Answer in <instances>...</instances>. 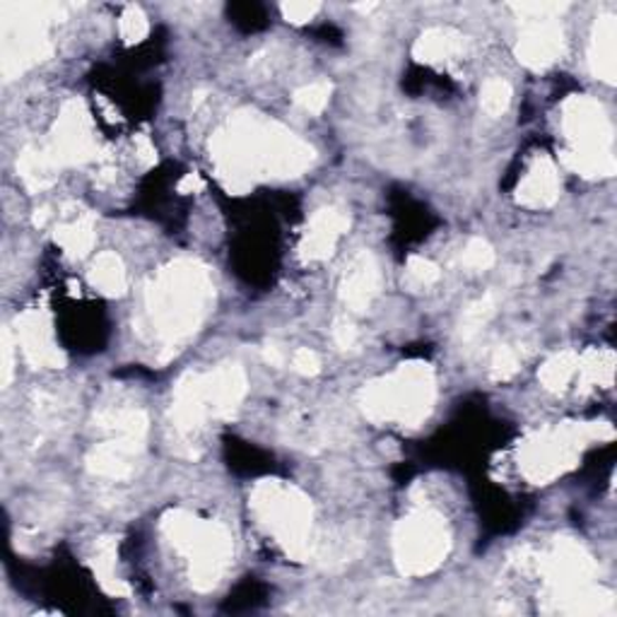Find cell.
Returning a JSON list of instances; mask_svg holds the SVG:
<instances>
[{
  "mask_svg": "<svg viewBox=\"0 0 617 617\" xmlns=\"http://www.w3.org/2000/svg\"><path fill=\"white\" fill-rule=\"evenodd\" d=\"M97 425L106 429L112 437H130V439H147L150 420L138 408H121V410H104L97 415Z\"/></svg>",
  "mask_w": 617,
  "mask_h": 617,
  "instance_id": "cell-27",
  "label": "cell"
},
{
  "mask_svg": "<svg viewBox=\"0 0 617 617\" xmlns=\"http://www.w3.org/2000/svg\"><path fill=\"white\" fill-rule=\"evenodd\" d=\"M118 32L121 39H124L126 44H140L143 39L150 32V22H147V15L143 12V8L138 6H128L124 12H121V20H118Z\"/></svg>",
  "mask_w": 617,
  "mask_h": 617,
  "instance_id": "cell-34",
  "label": "cell"
},
{
  "mask_svg": "<svg viewBox=\"0 0 617 617\" xmlns=\"http://www.w3.org/2000/svg\"><path fill=\"white\" fill-rule=\"evenodd\" d=\"M560 191H562V181H560L557 165L547 155H541L533 159L529 171L523 174V179L519 181L514 191V198L519 206L529 210H545L557 203Z\"/></svg>",
  "mask_w": 617,
  "mask_h": 617,
  "instance_id": "cell-18",
  "label": "cell"
},
{
  "mask_svg": "<svg viewBox=\"0 0 617 617\" xmlns=\"http://www.w3.org/2000/svg\"><path fill=\"white\" fill-rule=\"evenodd\" d=\"M292 369L302 374V377H316L321 372V357L314 351H308V347H300L292 355Z\"/></svg>",
  "mask_w": 617,
  "mask_h": 617,
  "instance_id": "cell-39",
  "label": "cell"
},
{
  "mask_svg": "<svg viewBox=\"0 0 617 617\" xmlns=\"http://www.w3.org/2000/svg\"><path fill=\"white\" fill-rule=\"evenodd\" d=\"M519 369H521V362H519V355L512 351V347L502 345V347H498V351H494V355L490 359V374H492L494 381L514 379Z\"/></svg>",
  "mask_w": 617,
  "mask_h": 617,
  "instance_id": "cell-35",
  "label": "cell"
},
{
  "mask_svg": "<svg viewBox=\"0 0 617 617\" xmlns=\"http://www.w3.org/2000/svg\"><path fill=\"white\" fill-rule=\"evenodd\" d=\"M569 6L567 3H516L512 10L521 15L526 22H538V20H555L562 15Z\"/></svg>",
  "mask_w": 617,
  "mask_h": 617,
  "instance_id": "cell-36",
  "label": "cell"
},
{
  "mask_svg": "<svg viewBox=\"0 0 617 617\" xmlns=\"http://www.w3.org/2000/svg\"><path fill=\"white\" fill-rule=\"evenodd\" d=\"M15 341L22 351L24 359L32 367H46V369H63L69 365V357L56 343V333H53V321L46 308H27L15 321Z\"/></svg>",
  "mask_w": 617,
  "mask_h": 617,
  "instance_id": "cell-12",
  "label": "cell"
},
{
  "mask_svg": "<svg viewBox=\"0 0 617 617\" xmlns=\"http://www.w3.org/2000/svg\"><path fill=\"white\" fill-rule=\"evenodd\" d=\"M441 271L435 261H429L425 257H410L406 263L404 283L412 290H427L439 283Z\"/></svg>",
  "mask_w": 617,
  "mask_h": 617,
  "instance_id": "cell-32",
  "label": "cell"
},
{
  "mask_svg": "<svg viewBox=\"0 0 617 617\" xmlns=\"http://www.w3.org/2000/svg\"><path fill=\"white\" fill-rule=\"evenodd\" d=\"M215 304V287L208 265L196 259L167 263L145 287V312L155 338L159 359L177 355L179 345L198 333Z\"/></svg>",
  "mask_w": 617,
  "mask_h": 617,
  "instance_id": "cell-2",
  "label": "cell"
},
{
  "mask_svg": "<svg viewBox=\"0 0 617 617\" xmlns=\"http://www.w3.org/2000/svg\"><path fill=\"white\" fill-rule=\"evenodd\" d=\"M249 509L290 560L314 557V504L304 490L275 478L259 480L249 492Z\"/></svg>",
  "mask_w": 617,
  "mask_h": 617,
  "instance_id": "cell-4",
  "label": "cell"
},
{
  "mask_svg": "<svg viewBox=\"0 0 617 617\" xmlns=\"http://www.w3.org/2000/svg\"><path fill=\"white\" fill-rule=\"evenodd\" d=\"M15 335L12 328H3V341H0V384L8 386L15 372Z\"/></svg>",
  "mask_w": 617,
  "mask_h": 617,
  "instance_id": "cell-38",
  "label": "cell"
},
{
  "mask_svg": "<svg viewBox=\"0 0 617 617\" xmlns=\"http://www.w3.org/2000/svg\"><path fill=\"white\" fill-rule=\"evenodd\" d=\"M437 404V372L432 365L410 359L386 377L359 388L357 406L377 425H422Z\"/></svg>",
  "mask_w": 617,
  "mask_h": 617,
  "instance_id": "cell-3",
  "label": "cell"
},
{
  "mask_svg": "<svg viewBox=\"0 0 617 617\" xmlns=\"http://www.w3.org/2000/svg\"><path fill=\"white\" fill-rule=\"evenodd\" d=\"M576 365H579V355L574 351H562L550 355L538 372V381L550 394H562L576 377Z\"/></svg>",
  "mask_w": 617,
  "mask_h": 617,
  "instance_id": "cell-28",
  "label": "cell"
},
{
  "mask_svg": "<svg viewBox=\"0 0 617 617\" xmlns=\"http://www.w3.org/2000/svg\"><path fill=\"white\" fill-rule=\"evenodd\" d=\"M381 287L379 261L372 251H359L357 257L347 263L341 280V300L351 312H367L374 297Z\"/></svg>",
  "mask_w": 617,
  "mask_h": 617,
  "instance_id": "cell-17",
  "label": "cell"
},
{
  "mask_svg": "<svg viewBox=\"0 0 617 617\" xmlns=\"http://www.w3.org/2000/svg\"><path fill=\"white\" fill-rule=\"evenodd\" d=\"M588 69L600 83H617V18L600 15L594 24L588 44Z\"/></svg>",
  "mask_w": 617,
  "mask_h": 617,
  "instance_id": "cell-20",
  "label": "cell"
},
{
  "mask_svg": "<svg viewBox=\"0 0 617 617\" xmlns=\"http://www.w3.org/2000/svg\"><path fill=\"white\" fill-rule=\"evenodd\" d=\"M65 20L59 3H3L0 6V71L6 80L27 73L53 56L49 27Z\"/></svg>",
  "mask_w": 617,
  "mask_h": 617,
  "instance_id": "cell-8",
  "label": "cell"
},
{
  "mask_svg": "<svg viewBox=\"0 0 617 617\" xmlns=\"http://www.w3.org/2000/svg\"><path fill=\"white\" fill-rule=\"evenodd\" d=\"M116 557L118 543L114 538H102L95 547V557H92V572H95V579L106 596L128 598L130 586L116 574Z\"/></svg>",
  "mask_w": 617,
  "mask_h": 617,
  "instance_id": "cell-25",
  "label": "cell"
},
{
  "mask_svg": "<svg viewBox=\"0 0 617 617\" xmlns=\"http://www.w3.org/2000/svg\"><path fill=\"white\" fill-rule=\"evenodd\" d=\"M615 437V429L606 420L596 422H562L535 429L519 441V471L533 485H547L579 463L582 453L592 445H603Z\"/></svg>",
  "mask_w": 617,
  "mask_h": 617,
  "instance_id": "cell-5",
  "label": "cell"
},
{
  "mask_svg": "<svg viewBox=\"0 0 617 617\" xmlns=\"http://www.w3.org/2000/svg\"><path fill=\"white\" fill-rule=\"evenodd\" d=\"M466 49V36L461 32L451 30V27H432L425 30L412 44V59L437 65V63H449L456 61Z\"/></svg>",
  "mask_w": 617,
  "mask_h": 617,
  "instance_id": "cell-21",
  "label": "cell"
},
{
  "mask_svg": "<svg viewBox=\"0 0 617 617\" xmlns=\"http://www.w3.org/2000/svg\"><path fill=\"white\" fill-rule=\"evenodd\" d=\"M90 285L104 297H124L128 290V273L116 251H102L90 265Z\"/></svg>",
  "mask_w": 617,
  "mask_h": 617,
  "instance_id": "cell-24",
  "label": "cell"
},
{
  "mask_svg": "<svg viewBox=\"0 0 617 617\" xmlns=\"http://www.w3.org/2000/svg\"><path fill=\"white\" fill-rule=\"evenodd\" d=\"M333 95V87L326 80H318V83L304 85L292 95V102L297 109H302L304 114H321L328 106Z\"/></svg>",
  "mask_w": 617,
  "mask_h": 617,
  "instance_id": "cell-31",
  "label": "cell"
},
{
  "mask_svg": "<svg viewBox=\"0 0 617 617\" xmlns=\"http://www.w3.org/2000/svg\"><path fill=\"white\" fill-rule=\"evenodd\" d=\"M95 222V215L90 210H77L73 212V218L63 220L56 230H53V241H56L71 259H85L87 253L95 249L97 241Z\"/></svg>",
  "mask_w": 617,
  "mask_h": 617,
  "instance_id": "cell-23",
  "label": "cell"
},
{
  "mask_svg": "<svg viewBox=\"0 0 617 617\" xmlns=\"http://www.w3.org/2000/svg\"><path fill=\"white\" fill-rule=\"evenodd\" d=\"M210 159L227 194L244 196L261 181L302 177L316 155L271 116L239 112L210 138Z\"/></svg>",
  "mask_w": 617,
  "mask_h": 617,
  "instance_id": "cell-1",
  "label": "cell"
},
{
  "mask_svg": "<svg viewBox=\"0 0 617 617\" xmlns=\"http://www.w3.org/2000/svg\"><path fill=\"white\" fill-rule=\"evenodd\" d=\"M494 312H498V302H494L492 294H485V297H480L478 302H473L461 316L459 338L461 341H473L475 335L490 324Z\"/></svg>",
  "mask_w": 617,
  "mask_h": 617,
  "instance_id": "cell-29",
  "label": "cell"
},
{
  "mask_svg": "<svg viewBox=\"0 0 617 617\" xmlns=\"http://www.w3.org/2000/svg\"><path fill=\"white\" fill-rule=\"evenodd\" d=\"M49 155L56 159L61 169L87 165L97 159L100 145L92 126V116L87 106L80 100H71L63 104V109L49 133V143L44 145Z\"/></svg>",
  "mask_w": 617,
  "mask_h": 617,
  "instance_id": "cell-11",
  "label": "cell"
},
{
  "mask_svg": "<svg viewBox=\"0 0 617 617\" xmlns=\"http://www.w3.org/2000/svg\"><path fill=\"white\" fill-rule=\"evenodd\" d=\"M263 359L271 367H283L285 365V355H283V351H280L278 345H265L263 347Z\"/></svg>",
  "mask_w": 617,
  "mask_h": 617,
  "instance_id": "cell-43",
  "label": "cell"
},
{
  "mask_svg": "<svg viewBox=\"0 0 617 617\" xmlns=\"http://www.w3.org/2000/svg\"><path fill=\"white\" fill-rule=\"evenodd\" d=\"M560 126L567 138L562 163L584 179H608L617 171L615 130L603 104L588 95H572L560 109Z\"/></svg>",
  "mask_w": 617,
  "mask_h": 617,
  "instance_id": "cell-6",
  "label": "cell"
},
{
  "mask_svg": "<svg viewBox=\"0 0 617 617\" xmlns=\"http://www.w3.org/2000/svg\"><path fill=\"white\" fill-rule=\"evenodd\" d=\"M18 177L24 184L27 191L42 194L59 181L61 167L56 165V159L49 155L44 145H39V147L30 145V147H24L18 157Z\"/></svg>",
  "mask_w": 617,
  "mask_h": 617,
  "instance_id": "cell-22",
  "label": "cell"
},
{
  "mask_svg": "<svg viewBox=\"0 0 617 617\" xmlns=\"http://www.w3.org/2000/svg\"><path fill=\"white\" fill-rule=\"evenodd\" d=\"M451 550L447 519L435 509H418L400 519L394 529V562L404 576L437 572Z\"/></svg>",
  "mask_w": 617,
  "mask_h": 617,
  "instance_id": "cell-9",
  "label": "cell"
},
{
  "mask_svg": "<svg viewBox=\"0 0 617 617\" xmlns=\"http://www.w3.org/2000/svg\"><path fill=\"white\" fill-rule=\"evenodd\" d=\"M512 97H514V92H512V85H509L506 80L490 77L480 90V106L488 116L498 118V116L509 112V106H512Z\"/></svg>",
  "mask_w": 617,
  "mask_h": 617,
  "instance_id": "cell-30",
  "label": "cell"
},
{
  "mask_svg": "<svg viewBox=\"0 0 617 617\" xmlns=\"http://www.w3.org/2000/svg\"><path fill=\"white\" fill-rule=\"evenodd\" d=\"M321 6L314 3V0H290V3L280 6V12H283V18L292 24H306L312 22L318 15Z\"/></svg>",
  "mask_w": 617,
  "mask_h": 617,
  "instance_id": "cell-37",
  "label": "cell"
},
{
  "mask_svg": "<svg viewBox=\"0 0 617 617\" xmlns=\"http://www.w3.org/2000/svg\"><path fill=\"white\" fill-rule=\"evenodd\" d=\"M461 263L471 273H485L494 265V249L488 239L473 237L461 251Z\"/></svg>",
  "mask_w": 617,
  "mask_h": 617,
  "instance_id": "cell-33",
  "label": "cell"
},
{
  "mask_svg": "<svg viewBox=\"0 0 617 617\" xmlns=\"http://www.w3.org/2000/svg\"><path fill=\"white\" fill-rule=\"evenodd\" d=\"M49 215H51V212H49L46 208H42V210H34V220H32V222H34V227H44V224L49 222Z\"/></svg>",
  "mask_w": 617,
  "mask_h": 617,
  "instance_id": "cell-44",
  "label": "cell"
},
{
  "mask_svg": "<svg viewBox=\"0 0 617 617\" xmlns=\"http://www.w3.org/2000/svg\"><path fill=\"white\" fill-rule=\"evenodd\" d=\"M200 386H203L210 420L232 418L249 391L247 372L239 365H220L218 369L200 374Z\"/></svg>",
  "mask_w": 617,
  "mask_h": 617,
  "instance_id": "cell-14",
  "label": "cell"
},
{
  "mask_svg": "<svg viewBox=\"0 0 617 617\" xmlns=\"http://www.w3.org/2000/svg\"><path fill=\"white\" fill-rule=\"evenodd\" d=\"M179 194H184V196H189V194H200L206 189V181H203V177H200L198 171H191V174H186V177L179 181Z\"/></svg>",
  "mask_w": 617,
  "mask_h": 617,
  "instance_id": "cell-42",
  "label": "cell"
},
{
  "mask_svg": "<svg viewBox=\"0 0 617 617\" xmlns=\"http://www.w3.org/2000/svg\"><path fill=\"white\" fill-rule=\"evenodd\" d=\"M133 143H136V159L140 163V167L153 169L157 165V150H155L150 136H147V133H138Z\"/></svg>",
  "mask_w": 617,
  "mask_h": 617,
  "instance_id": "cell-41",
  "label": "cell"
},
{
  "mask_svg": "<svg viewBox=\"0 0 617 617\" xmlns=\"http://www.w3.org/2000/svg\"><path fill=\"white\" fill-rule=\"evenodd\" d=\"M347 230H351V215L345 210L333 206L316 210L302 237V244H300L302 259L312 263L328 261Z\"/></svg>",
  "mask_w": 617,
  "mask_h": 617,
  "instance_id": "cell-15",
  "label": "cell"
},
{
  "mask_svg": "<svg viewBox=\"0 0 617 617\" xmlns=\"http://www.w3.org/2000/svg\"><path fill=\"white\" fill-rule=\"evenodd\" d=\"M163 533L189 560V579L196 592H212L234 555L230 531L215 519H200L186 509H171L163 516Z\"/></svg>",
  "mask_w": 617,
  "mask_h": 617,
  "instance_id": "cell-7",
  "label": "cell"
},
{
  "mask_svg": "<svg viewBox=\"0 0 617 617\" xmlns=\"http://www.w3.org/2000/svg\"><path fill=\"white\" fill-rule=\"evenodd\" d=\"M567 39L557 20L526 22L516 42V59L531 71H547L565 56Z\"/></svg>",
  "mask_w": 617,
  "mask_h": 617,
  "instance_id": "cell-13",
  "label": "cell"
},
{
  "mask_svg": "<svg viewBox=\"0 0 617 617\" xmlns=\"http://www.w3.org/2000/svg\"><path fill=\"white\" fill-rule=\"evenodd\" d=\"M333 341H335V345L341 347V351H351V347H355V343H357V328H355L353 321L335 318Z\"/></svg>",
  "mask_w": 617,
  "mask_h": 617,
  "instance_id": "cell-40",
  "label": "cell"
},
{
  "mask_svg": "<svg viewBox=\"0 0 617 617\" xmlns=\"http://www.w3.org/2000/svg\"><path fill=\"white\" fill-rule=\"evenodd\" d=\"M169 418L179 435H194L210 420L198 372L181 374L177 386H174Z\"/></svg>",
  "mask_w": 617,
  "mask_h": 617,
  "instance_id": "cell-19",
  "label": "cell"
},
{
  "mask_svg": "<svg viewBox=\"0 0 617 617\" xmlns=\"http://www.w3.org/2000/svg\"><path fill=\"white\" fill-rule=\"evenodd\" d=\"M576 377L584 388L603 386L608 388L615 377V355L613 351H603V347H592L584 355H579V365H576Z\"/></svg>",
  "mask_w": 617,
  "mask_h": 617,
  "instance_id": "cell-26",
  "label": "cell"
},
{
  "mask_svg": "<svg viewBox=\"0 0 617 617\" xmlns=\"http://www.w3.org/2000/svg\"><path fill=\"white\" fill-rule=\"evenodd\" d=\"M533 567L541 572L547 588V603L543 606L545 613H553V608L562 598L596 584L598 572L592 553L574 538H557L547 553L535 555Z\"/></svg>",
  "mask_w": 617,
  "mask_h": 617,
  "instance_id": "cell-10",
  "label": "cell"
},
{
  "mask_svg": "<svg viewBox=\"0 0 617 617\" xmlns=\"http://www.w3.org/2000/svg\"><path fill=\"white\" fill-rule=\"evenodd\" d=\"M145 451L143 439L130 437H112L104 445H97L87 453L85 468L97 478L106 480H128L136 473L138 459Z\"/></svg>",
  "mask_w": 617,
  "mask_h": 617,
  "instance_id": "cell-16",
  "label": "cell"
}]
</instances>
